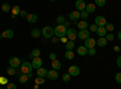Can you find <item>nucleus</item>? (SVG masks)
Masks as SVG:
<instances>
[{"label": "nucleus", "instance_id": "1", "mask_svg": "<svg viewBox=\"0 0 121 89\" xmlns=\"http://www.w3.org/2000/svg\"><path fill=\"white\" fill-rule=\"evenodd\" d=\"M67 30H68V29L64 27V24H62V25H58L57 24V27L53 28V33H55L56 37H60V39L64 37L67 35Z\"/></svg>", "mask_w": 121, "mask_h": 89}, {"label": "nucleus", "instance_id": "2", "mask_svg": "<svg viewBox=\"0 0 121 89\" xmlns=\"http://www.w3.org/2000/svg\"><path fill=\"white\" fill-rule=\"evenodd\" d=\"M41 35L46 39H52V36L55 35L53 33V28H51L50 25H46L43 28V30H41Z\"/></svg>", "mask_w": 121, "mask_h": 89}, {"label": "nucleus", "instance_id": "3", "mask_svg": "<svg viewBox=\"0 0 121 89\" xmlns=\"http://www.w3.org/2000/svg\"><path fill=\"white\" fill-rule=\"evenodd\" d=\"M32 70H33V66H32V64H30V63H28V62L22 63V67H21L22 75H29V74H32Z\"/></svg>", "mask_w": 121, "mask_h": 89}, {"label": "nucleus", "instance_id": "4", "mask_svg": "<svg viewBox=\"0 0 121 89\" xmlns=\"http://www.w3.org/2000/svg\"><path fill=\"white\" fill-rule=\"evenodd\" d=\"M67 37H68L69 41H75L76 37H78V31L75 30V29H73V28H68V30H67Z\"/></svg>", "mask_w": 121, "mask_h": 89}, {"label": "nucleus", "instance_id": "5", "mask_svg": "<svg viewBox=\"0 0 121 89\" xmlns=\"http://www.w3.org/2000/svg\"><path fill=\"white\" fill-rule=\"evenodd\" d=\"M68 74L70 76H73V77H76L80 75V67L76 66V65H72L69 69H68Z\"/></svg>", "mask_w": 121, "mask_h": 89}, {"label": "nucleus", "instance_id": "6", "mask_svg": "<svg viewBox=\"0 0 121 89\" xmlns=\"http://www.w3.org/2000/svg\"><path fill=\"white\" fill-rule=\"evenodd\" d=\"M107 19L103 17V16H97L96 18H95V24L97 25V27H105L107 25Z\"/></svg>", "mask_w": 121, "mask_h": 89}, {"label": "nucleus", "instance_id": "7", "mask_svg": "<svg viewBox=\"0 0 121 89\" xmlns=\"http://www.w3.org/2000/svg\"><path fill=\"white\" fill-rule=\"evenodd\" d=\"M9 63H10V66L13 67V69L21 66V60H19V58H17V57H12V58H10V62H9Z\"/></svg>", "mask_w": 121, "mask_h": 89}, {"label": "nucleus", "instance_id": "8", "mask_svg": "<svg viewBox=\"0 0 121 89\" xmlns=\"http://www.w3.org/2000/svg\"><path fill=\"white\" fill-rule=\"evenodd\" d=\"M32 66L33 69H40V67H43V59L41 58H33V62H32Z\"/></svg>", "mask_w": 121, "mask_h": 89}, {"label": "nucleus", "instance_id": "9", "mask_svg": "<svg viewBox=\"0 0 121 89\" xmlns=\"http://www.w3.org/2000/svg\"><path fill=\"white\" fill-rule=\"evenodd\" d=\"M78 37L80 39V40H87V39L90 37V31L87 30V29H85V30H80L78 33Z\"/></svg>", "mask_w": 121, "mask_h": 89}, {"label": "nucleus", "instance_id": "10", "mask_svg": "<svg viewBox=\"0 0 121 89\" xmlns=\"http://www.w3.org/2000/svg\"><path fill=\"white\" fill-rule=\"evenodd\" d=\"M87 49H91V48H95L96 46V40L92 37H88L87 40H85V45H84Z\"/></svg>", "mask_w": 121, "mask_h": 89}, {"label": "nucleus", "instance_id": "11", "mask_svg": "<svg viewBox=\"0 0 121 89\" xmlns=\"http://www.w3.org/2000/svg\"><path fill=\"white\" fill-rule=\"evenodd\" d=\"M15 35V33L11 30V29H6V30H4L1 34H0V37H4V39H12Z\"/></svg>", "mask_w": 121, "mask_h": 89}, {"label": "nucleus", "instance_id": "12", "mask_svg": "<svg viewBox=\"0 0 121 89\" xmlns=\"http://www.w3.org/2000/svg\"><path fill=\"white\" fill-rule=\"evenodd\" d=\"M46 77L48 78V80H51V81H56L59 76H58V72L56 70H50V71H47Z\"/></svg>", "mask_w": 121, "mask_h": 89}, {"label": "nucleus", "instance_id": "13", "mask_svg": "<svg viewBox=\"0 0 121 89\" xmlns=\"http://www.w3.org/2000/svg\"><path fill=\"white\" fill-rule=\"evenodd\" d=\"M75 7H76V10H80V12H81V11H85L86 4H85L84 0H78V1L75 3Z\"/></svg>", "mask_w": 121, "mask_h": 89}, {"label": "nucleus", "instance_id": "14", "mask_svg": "<svg viewBox=\"0 0 121 89\" xmlns=\"http://www.w3.org/2000/svg\"><path fill=\"white\" fill-rule=\"evenodd\" d=\"M33 77V74H29V75H21L18 77V82L19 83H26L28 80H30V78Z\"/></svg>", "mask_w": 121, "mask_h": 89}, {"label": "nucleus", "instance_id": "15", "mask_svg": "<svg viewBox=\"0 0 121 89\" xmlns=\"http://www.w3.org/2000/svg\"><path fill=\"white\" fill-rule=\"evenodd\" d=\"M69 18L74 22H78V19H80V11H73L69 13Z\"/></svg>", "mask_w": 121, "mask_h": 89}, {"label": "nucleus", "instance_id": "16", "mask_svg": "<svg viewBox=\"0 0 121 89\" xmlns=\"http://www.w3.org/2000/svg\"><path fill=\"white\" fill-rule=\"evenodd\" d=\"M76 52H78V54H79V55H86V54L88 53V49L82 45V46H79V47H78Z\"/></svg>", "mask_w": 121, "mask_h": 89}, {"label": "nucleus", "instance_id": "17", "mask_svg": "<svg viewBox=\"0 0 121 89\" xmlns=\"http://www.w3.org/2000/svg\"><path fill=\"white\" fill-rule=\"evenodd\" d=\"M97 35L99 36V37H105V35H107V30H105V27H98L97 28Z\"/></svg>", "mask_w": 121, "mask_h": 89}, {"label": "nucleus", "instance_id": "18", "mask_svg": "<svg viewBox=\"0 0 121 89\" xmlns=\"http://www.w3.org/2000/svg\"><path fill=\"white\" fill-rule=\"evenodd\" d=\"M36 75H38V77L44 78L47 75V70H46L45 67H40V69H38V70H36Z\"/></svg>", "mask_w": 121, "mask_h": 89}, {"label": "nucleus", "instance_id": "19", "mask_svg": "<svg viewBox=\"0 0 121 89\" xmlns=\"http://www.w3.org/2000/svg\"><path fill=\"white\" fill-rule=\"evenodd\" d=\"M38 21V16L34 15V13H28L27 16V22L28 23H35Z\"/></svg>", "mask_w": 121, "mask_h": 89}, {"label": "nucleus", "instance_id": "20", "mask_svg": "<svg viewBox=\"0 0 121 89\" xmlns=\"http://www.w3.org/2000/svg\"><path fill=\"white\" fill-rule=\"evenodd\" d=\"M85 11H86L88 15H90V13H93V12L96 11V5H95V4H87Z\"/></svg>", "mask_w": 121, "mask_h": 89}, {"label": "nucleus", "instance_id": "21", "mask_svg": "<svg viewBox=\"0 0 121 89\" xmlns=\"http://www.w3.org/2000/svg\"><path fill=\"white\" fill-rule=\"evenodd\" d=\"M51 66H52V70H56V71H58L60 67H62V63H60L59 60H53L52 62V64H51Z\"/></svg>", "mask_w": 121, "mask_h": 89}, {"label": "nucleus", "instance_id": "22", "mask_svg": "<svg viewBox=\"0 0 121 89\" xmlns=\"http://www.w3.org/2000/svg\"><path fill=\"white\" fill-rule=\"evenodd\" d=\"M107 43H108V41H107L105 37H99L98 40L96 41V45H98L99 47H105Z\"/></svg>", "mask_w": 121, "mask_h": 89}, {"label": "nucleus", "instance_id": "23", "mask_svg": "<svg viewBox=\"0 0 121 89\" xmlns=\"http://www.w3.org/2000/svg\"><path fill=\"white\" fill-rule=\"evenodd\" d=\"M76 25H78V28L80 29V30H85V29H87V27H88V23L86 21H80V22L76 23Z\"/></svg>", "mask_w": 121, "mask_h": 89}, {"label": "nucleus", "instance_id": "24", "mask_svg": "<svg viewBox=\"0 0 121 89\" xmlns=\"http://www.w3.org/2000/svg\"><path fill=\"white\" fill-rule=\"evenodd\" d=\"M32 36L35 37V39L40 37V36H41V30H40L39 28H34V29H32Z\"/></svg>", "mask_w": 121, "mask_h": 89}, {"label": "nucleus", "instance_id": "25", "mask_svg": "<svg viewBox=\"0 0 121 89\" xmlns=\"http://www.w3.org/2000/svg\"><path fill=\"white\" fill-rule=\"evenodd\" d=\"M11 10H12V17H16L17 15L21 13V7L17 6V5H16V6H13Z\"/></svg>", "mask_w": 121, "mask_h": 89}, {"label": "nucleus", "instance_id": "26", "mask_svg": "<svg viewBox=\"0 0 121 89\" xmlns=\"http://www.w3.org/2000/svg\"><path fill=\"white\" fill-rule=\"evenodd\" d=\"M64 57H65V59H68V60H73L74 59V52L73 51H65Z\"/></svg>", "mask_w": 121, "mask_h": 89}, {"label": "nucleus", "instance_id": "27", "mask_svg": "<svg viewBox=\"0 0 121 89\" xmlns=\"http://www.w3.org/2000/svg\"><path fill=\"white\" fill-rule=\"evenodd\" d=\"M1 10H3L5 13H7V12L11 11V6H10V4H7V3H4V4L1 5Z\"/></svg>", "mask_w": 121, "mask_h": 89}, {"label": "nucleus", "instance_id": "28", "mask_svg": "<svg viewBox=\"0 0 121 89\" xmlns=\"http://www.w3.org/2000/svg\"><path fill=\"white\" fill-rule=\"evenodd\" d=\"M75 47V42L74 41H68L65 43V48H67V51H73V48Z\"/></svg>", "mask_w": 121, "mask_h": 89}, {"label": "nucleus", "instance_id": "29", "mask_svg": "<svg viewBox=\"0 0 121 89\" xmlns=\"http://www.w3.org/2000/svg\"><path fill=\"white\" fill-rule=\"evenodd\" d=\"M40 55H41V52L39 51V49H33L32 51V53H30V57H33V58H39Z\"/></svg>", "mask_w": 121, "mask_h": 89}, {"label": "nucleus", "instance_id": "30", "mask_svg": "<svg viewBox=\"0 0 121 89\" xmlns=\"http://www.w3.org/2000/svg\"><path fill=\"white\" fill-rule=\"evenodd\" d=\"M105 4H107L105 0H96V1H95V5H96V6H99V7L105 6Z\"/></svg>", "mask_w": 121, "mask_h": 89}, {"label": "nucleus", "instance_id": "31", "mask_svg": "<svg viewBox=\"0 0 121 89\" xmlns=\"http://www.w3.org/2000/svg\"><path fill=\"white\" fill-rule=\"evenodd\" d=\"M57 23H58V25L64 24V23H65V17H64V16H59V17L57 18Z\"/></svg>", "mask_w": 121, "mask_h": 89}, {"label": "nucleus", "instance_id": "32", "mask_svg": "<svg viewBox=\"0 0 121 89\" xmlns=\"http://www.w3.org/2000/svg\"><path fill=\"white\" fill-rule=\"evenodd\" d=\"M105 30L109 31V33H112V31L114 30V24H113V23H107V25H105Z\"/></svg>", "mask_w": 121, "mask_h": 89}, {"label": "nucleus", "instance_id": "33", "mask_svg": "<svg viewBox=\"0 0 121 89\" xmlns=\"http://www.w3.org/2000/svg\"><path fill=\"white\" fill-rule=\"evenodd\" d=\"M6 72H7V75H10V76H13L15 74H16V69H13V67H7V70H6Z\"/></svg>", "mask_w": 121, "mask_h": 89}, {"label": "nucleus", "instance_id": "34", "mask_svg": "<svg viewBox=\"0 0 121 89\" xmlns=\"http://www.w3.org/2000/svg\"><path fill=\"white\" fill-rule=\"evenodd\" d=\"M35 83L39 85V84H44L45 83V78H41V77H36L35 78Z\"/></svg>", "mask_w": 121, "mask_h": 89}, {"label": "nucleus", "instance_id": "35", "mask_svg": "<svg viewBox=\"0 0 121 89\" xmlns=\"http://www.w3.org/2000/svg\"><path fill=\"white\" fill-rule=\"evenodd\" d=\"M115 82L119 83V84H121V72H117L115 75Z\"/></svg>", "mask_w": 121, "mask_h": 89}, {"label": "nucleus", "instance_id": "36", "mask_svg": "<svg viewBox=\"0 0 121 89\" xmlns=\"http://www.w3.org/2000/svg\"><path fill=\"white\" fill-rule=\"evenodd\" d=\"M70 77H72V76H70L69 74H64V75L62 76V80H63L64 82H69V81H70Z\"/></svg>", "mask_w": 121, "mask_h": 89}, {"label": "nucleus", "instance_id": "37", "mask_svg": "<svg viewBox=\"0 0 121 89\" xmlns=\"http://www.w3.org/2000/svg\"><path fill=\"white\" fill-rule=\"evenodd\" d=\"M87 17H88V13L86 11H81V12H80V18H82L84 21H85V19H87Z\"/></svg>", "mask_w": 121, "mask_h": 89}, {"label": "nucleus", "instance_id": "38", "mask_svg": "<svg viewBox=\"0 0 121 89\" xmlns=\"http://www.w3.org/2000/svg\"><path fill=\"white\" fill-rule=\"evenodd\" d=\"M105 39H107V41H113L114 40V35L112 33H109V34L105 35Z\"/></svg>", "mask_w": 121, "mask_h": 89}, {"label": "nucleus", "instance_id": "39", "mask_svg": "<svg viewBox=\"0 0 121 89\" xmlns=\"http://www.w3.org/2000/svg\"><path fill=\"white\" fill-rule=\"evenodd\" d=\"M6 89H17V87H16V84H13V83H7Z\"/></svg>", "mask_w": 121, "mask_h": 89}, {"label": "nucleus", "instance_id": "40", "mask_svg": "<svg viewBox=\"0 0 121 89\" xmlns=\"http://www.w3.org/2000/svg\"><path fill=\"white\" fill-rule=\"evenodd\" d=\"M97 25L96 24H92V25H90V31H93V33H96L97 31Z\"/></svg>", "mask_w": 121, "mask_h": 89}, {"label": "nucleus", "instance_id": "41", "mask_svg": "<svg viewBox=\"0 0 121 89\" xmlns=\"http://www.w3.org/2000/svg\"><path fill=\"white\" fill-rule=\"evenodd\" d=\"M48 58L51 59V60L53 62V60H56V53H53V52H51L50 53V55H48Z\"/></svg>", "mask_w": 121, "mask_h": 89}, {"label": "nucleus", "instance_id": "42", "mask_svg": "<svg viewBox=\"0 0 121 89\" xmlns=\"http://www.w3.org/2000/svg\"><path fill=\"white\" fill-rule=\"evenodd\" d=\"M88 53H90V55H96V48H91V49H88Z\"/></svg>", "mask_w": 121, "mask_h": 89}, {"label": "nucleus", "instance_id": "43", "mask_svg": "<svg viewBox=\"0 0 121 89\" xmlns=\"http://www.w3.org/2000/svg\"><path fill=\"white\" fill-rule=\"evenodd\" d=\"M116 65H117L119 67H121V55L116 59Z\"/></svg>", "mask_w": 121, "mask_h": 89}, {"label": "nucleus", "instance_id": "44", "mask_svg": "<svg viewBox=\"0 0 121 89\" xmlns=\"http://www.w3.org/2000/svg\"><path fill=\"white\" fill-rule=\"evenodd\" d=\"M19 15H21L22 17H26V18H27V16H28V13L24 11V10H21V13H19Z\"/></svg>", "mask_w": 121, "mask_h": 89}, {"label": "nucleus", "instance_id": "45", "mask_svg": "<svg viewBox=\"0 0 121 89\" xmlns=\"http://www.w3.org/2000/svg\"><path fill=\"white\" fill-rule=\"evenodd\" d=\"M0 83H1V84H6L7 80H6V78H0Z\"/></svg>", "mask_w": 121, "mask_h": 89}, {"label": "nucleus", "instance_id": "46", "mask_svg": "<svg viewBox=\"0 0 121 89\" xmlns=\"http://www.w3.org/2000/svg\"><path fill=\"white\" fill-rule=\"evenodd\" d=\"M60 40H62V41H63L64 43H67V42L69 41V40H68V37H65V36H64V37H62V39H60Z\"/></svg>", "mask_w": 121, "mask_h": 89}, {"label": "nucleus", "instance_id": "47", "mask_svg": "<svg viewBox=\"0 0 121 89\" xmlns=\"http://www.w3.org/2000/svg\"><path fill=\"white\" fill-rule=\"evenodd\" d=\"M52 42H53V43L58 42V37H52Z\"/></svg>", "mask_w": 121, "mask_h": 89}, {"label": "nucleus", "instance_id": "48", "mask_svg": "<svg viewBox=\"0 0 121 89\" xmlns=\"http://www.w3.org/2000/svg\"><path fill=\"white\" fill-rule=\"evenodd\" d=\"M114 51H115V52H119V51H120V47H119V46H115V47H114Z\"/></svg>", "mask_w": 121, "mask_h": 89}, {"label": "nucleus", "instance_id": "49", "mask_svg": "<svg viewBox=\"0 0 121 89\" xmlns=\"http://www.w3.org/2000/svg\"><path fill=\"white\" fill-rule=\"evenodd\" d=\"M117 39H119V40H121V30L117 33Z\"/></svg>", "mask_w": 121, "mask_h": 89}, {"label": "nucleus", "instance_id": "50", "mask_svg": "<svg viewBox=\"0 0 121 89\" xmlns=\"http://www.w3.org/2000/svg\"><path fill=\"white\" fill-rule=\"evenodd\" d=\"M0 89H3V88H0Z\"/></svg>", "mask_w": 121, "mask_h": 89}]
</instances>
